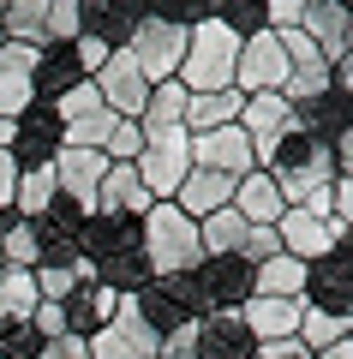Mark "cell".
I'll use <instances>...</instances> for the list:
<instances>
[{
	"instance_id": "6da1fadb",
	"label": "cell",
	"mask_w": 353,
	"mask_h": 359,
	"mask_svg": "<svg viewBox=\"0 0 353 359\" xmlns=\"http://www.w3.org/2000/svg\"><path fill=\"white\" fill-rule=\"evenodd\" d=\"M264 174L276 180V192H281V204H305L312 192H324V186H335V144H324V138H312V132H288V138L276 144V156L264 162Z\"/></svg>"
},
{
	"instance_id": "7a4b0ae2",
	"label": "cell",
	"mask_w": 353,
	"mask_h": 359,
	"mask_svg": "<svg viewBox=\"0 0 353 359\" xmlns=\"http://www.w3.org/2000/svg\"><path fill=\"white\" fill-rule=\"evenodd\" d=\"M234 60H240V36L222 18H204L186 36V60H180L174 84L186 96H210V90H234Z\"/></svg>"
},
{
	"instance_id": "3957f363",
	"label": "cell",
	"mask_w": 353,
	"mask_h": 359,
	"mask_svg": "<svg viewBox=\"0 0 353 359\" xmlns=\"http://www.w3.org/2000/svg\"><path fill=\"white\" fill-rule=\"evenodd\" d=\"M144 257H150L156 282H168V276H192V269L204 264L198 222H192L180 204H156L150 216H144Z\"/></svg>"
},
{
	"instance_id": "277c9868",
	"label": "cell",
	"mask_w": 353,
	"mask_h": 359,
	"mask_svg": "<svg viewBox=\"0 0 353 359\" xmlns=\"http://www.w3.org/2000/svg\"><path fill=\"white\" fill-rule=\"evenodd\" d=\"M186 36H192V30L162 25V18H150V6H144L138 30H132V42H126V54H132V66H138L150 84H174L180 60H186Z\"/></svg>"
},
{
	"instance_id": "5b68a950",
	"label": "cell",
	"mask_w": 353,
	"mask_h": 359,
	"mask_svg": "<svg viewBox=\"0 0 353 359\" xmlns=\"http://www.w3.org/2000/svg\"><path fill=\"white\" fill-rule=\"evenodd\" d=\"M138 180L150 186V198L156 204H174V192L186 186V174H192V132H162V138H144V150H138Z\"/></svg>"
},
{
	"instance_id": "8992f818",
	"label": "cell",
	"mask_w": 353,
	"mask_h": 359,
	"mask_svg": "<svg viewBox=\"0 0 353 359\" xmlns=\"http://www.w3.org/2000/svg\"><path fill=\"white\" fill-rule=\"evenodd\" d=\"M60 150H66V120L54 114V102H30L13 120V162L18 168H54Z\"/></svg>"
},
{
	"instance_id": "52a82bcc",
	"label": "cell",
	"mask_w": 353,
	"mask_h": 359,
	"mask_svg": "<svg viewBox=\"0 0 353 359\" xmlns=\"http://www.w3.org/2000/svg\"><path fill=\"white\" fill-rule=\"evenodd\" d=\"M305 306L353 323V252H347V245H335L329 257L305 264Z\"/></svg>"
},
{
	"instance_id": "ba28073f",
	"label": "cell",
	"mask_w": 353,
	"mask_h": 359,
	"mask_svg": "<svg viewBox=\"0 0 353 359\" xmlns=\"http://www.w3.org/2000/svg\"><path fill=\"white\" fill-rule=\"evenodd\" d=\"M288 84V54H281V36L264 30V36L240 42V60H234V90L240 96H281Z\"/></svg>"
},
{
	"instance_id": "9c48e42d",
	"label": "cell",
	"mask_w": 353,
	"mask_h": 359,
	"mask_svg": "<svg viewBox=\"0 0 353 359\" xmlns=\"http://www.w3.org/2000/svg\"><path fill=\"white\" fill-rule=\"evenodd\" d=\"M156 353H162L156 330L138 318L132 294H120V311H114V323L90 335V359H156Z\"/></svg>"
},
{
	"instance_id": "30bf717a",
	"label": "cell",
	"mask_w": 353,
	"mask_h": 359,
	"mask_svg": "<svg viewBox=\"0 0 353 359\" xmlns=\"http://www.w3.org/2000/svg\"><path fill=\"white\" fill-rule=\"evenodd\" d=\"M90 84H96V96H102V108H108L114 120H138L144 114V102H150V78L138 72V66H132V54L120 48V54H108V66H102L96 78H90Z\"/></svg>"
},
{
	"instance_id": "8fae6325",
	"label": "cell",
	"mask_w": 353,
	"mask_h": 359,
	"mask_svg": "<svg viewBox=\"0 0 353 359\" xmlns=\"http://www.w3.org/2000/svg\"><path fill=\"white\" fill-rule=\"evenodd\" d=\"M240 132H246V144H252L258 168H264L269 156H276V144L293 132V102H288V96H246Z\"/></svg>"
},
{
	"instance_id": "7c38bea8",
	"label": "cell",
	"mask_w": 353,
	"mask_h": 359,
	"mask_svg": "<svg viewBox=\"0 0 353 359\" xmlns=\"http://www.w3.org/2000/svg\"><path fill=\"white\" fill-rule=\"evenodd\" d=\"M144 18V0H78V36H96L108 54H120L132 42V30H138Z\"/></svg>"
},
{
	"instance_id": "4fadbf2b",
	"label": "cell",
	"mask_w": 353,
	"mask_h": 359,
	"mask_svg": "<svg viewBox=\"0 0 353 359\" xmlns=\"http://www.w3.org/2000/svg\"><path fill=\"white\" fill-rule=\"evenodd\" d=\"M192 168H210L222 180H246V174H258V156H252V144H246L240 126H222V132L192 138Z\"/></svg>"
},
{
	"instance_id": "5bb4252c",
	"label": "cell",
	"mask_w": 353,
	"mask_h": 359,
	"mask_svg": "<svg viewBox=\"0 0 353 359\" xmlns=\"http://www.w3.org/2000/svg\"><path fill=\"white\" fill-rule=\"evenodd\" d=\"M108 156L102 150H60L54 156V186H60V198H72L78 210H90L96 216V192H102V180H108Z\"/></svg>"
},
{
	"instance_id": "9a60e30c",
	"label": "cell",
	"mask_w": 353,
	"mask_h": 359,
	"mask_svg": "<svg viewBox=\"0 0 353 359\" xmlns=\"http://www.w3.org/2000/svg\"><path fill=\"white\" fill-rule=\"evenodd\" d=\"M72 245H78V257L96 269V264H108V257H120V252H138L144 245V222H132V216H90Z\"/></svg>"
},
{
	"instance_id": "2e32d148",
	"label": "cell",
	"mask_w": 353,
	"mask_h": 359,
	"mask_svg": "<svg viewBox=\"0 0 353 359\" xmlns=\"http://www.w3.org/2000/svg\"><path fill=\"white\" fill-rule=\"evenodd\" d=\"M198 282H204V294H210V311H240L246 299L258 294V269L246 264V257H204Z\"/></svg>"
},
{
	"instance_id": "e0dca14e",
	"label": "cell",
	"mask_w": 353,
	"mask_h": 359,
	"mask_svg": "<svg viewBox=\"0 0 353 359\" xmlns=\"http://www.w3.org/2000/svg\"><path fill=\"white\" fill-rule=\"evenodd\" d=\"M30 276H36V294L48 299V306H60L78 282H90V264L78 257L72 240H42V257H36V269H30Z\"/></svg>"
},
{
	"instance_id": "ac0fdd59",
	"label": "cell",
	"mask_w": 353,
	"mask_h": 359,
	"mask_svg": "<svg viewBox=\"0 0 353 359\" xmlns=\"http://www.w3.org/2000/svg\"><path fill=\"white\" fill-rule=\"evenodd\" d=\"M192 335H198V359H258V341L252 330H246L240 311H210V318L192 323Z\"/></svg>"
},
{
	"instance_id": "d6986e66",
	"label": "cell",
	"mask_w": 353,
	"mask_h": 359,
	"mask_svg": "<svg viewBox=\"0 0 353 359\" xmlns=\"http://www.w3.org/2000/svg\"><path fill=\"white\" fill-rule=\"evenodd\" d=\"M114 311H120V294H108L102 282H78L72 294L60 299V318H66V335H78V341H90L96 330H108Z\"/></svg>"
},
{
	"instance_id": "ffe728a7",
	"label": "cell",
	"mask_w": 353,
	"mask_h": 359,
	"mask_svg": "<svg viewBox=\"0 0 353 359\" xmlns=\"http://www.w3.org/2000/svg\"><path fill=\"white\" fill-rule=\"evenodd\" d=\"M30 102H36V48L6 42V48H0V114L18 120Z\"/></svg>"
},
{
	"instance_id": "44dd1931",
	"label": "cell",
	"mask_w": 353,
	"mask_h": 359,
	"mask_svg": "<svg viewBox=\"0 0 353 359\" xmlns=\"http://www.w3.org/2000/svg\"><path fill=\"white\" fill-rule=\"evenodd\" d=\"M156 210L150 186L138 180V168H108V180H102V192H96V216H132L144 222Z\"/></svg>"
},
{
	"instance_id": "7402d4cb",
	"label": "cell",
	"mask_w": 353,
	"mask_h": 359,
	"mask_svg": "<svg viewBox=\"0 0 353 359\" xmlns=\"http://www.w3.org/2000/svg\"><path fill=\"white\" fill-rule=\"evenodd\" d=\"M300 30L312 36V48L324 54L329 66L347 54V0H305V18Z\"/></svg>"
},
{
	"instance_id": "603a6c76",
	"label": "cell",
	"mask_w": 353,
	"mask_h": 359,
	"mask_svg": "<svg viewBox=\"0 0 353 359\" xmlns=\"http://www.w3.org/2000/svg\"><path fill=\"white\" fill-rule=\"evenodd\" d=\"M246 330H252V341H288V335H300V318H305V299H246L240 306Z\"/></svg>"
},
{
	"instance_id": "cb8c5ba5",
	"label": "cell",
	"mask_w": 353,
	"mask_h": 359,
	"mask_svg": "<svg viewBox=\"0 0 353 359\" xmlns=\"http://www.w3.org/2000/svg\"><path fill=\"white\" fill-rule=\"evenodd\" d=\"M78 84H84V66H78L72 42H42L36 48V102H60Z\"/></svg>"
},
{
	"instance_id": "d4e9b609",
	"label": "cell",
	"mask_w": 353,
	"mask_h": 359,
	"mask_svg": "<svg viewBox=\"0 0 353 359\" xmlns=\"http://www.w3.org/2000/svg\"><path fill=\"white\" fill-rule=\"evenodd\" d=\"M347 126H353V102L341 96V90H329V96H312V102L293 108V132H312V138H324V144H335Z\"/></svg>"
},
{
	"instance_id": "484cf974",
	"label": "cell",
	"mask_w": 353,
	"mask_h": 359,
	"mask_svg": "<svg viewBox=\"0 0 353 359\" xmlns=\"http://www.w3.org/2000/svg\"><path fill=\"white\" fill-rule=\"evenodd\" d=\"M234 186H240V180H222V174H210V168H192L186 186L174 192V204L186 210L192 222H204V216H215V210L234 204Z\"/></svg>"
},
{
	"instance_id": "4316f807",
	"label": "cell",
	"mask_w": 353,
	"mask_h": 359,
	"mask_svg": "<svg viewBox=\"0 0 353 359\" xmlns=\"http://www.w3.org/2000/svg\"><path fill=\"white\" fill-rule=\"evenodd\" d=\"M240 108H246V96H240V90H210V96H186V132H192V138H204V132L240 126Z\"/></svg>"
},
{
	"instance_id": "83f0119b",
	"label": "cell",
	"mask_w": 353,
	"mask_h": 359,
	"mask_svg": "<svg viewBox=\"0 0 353 359\" xmlns=\"http://www.w3.org/2000/svg\"><path fill=\"white\" fill-rule=\"evenodd\" d=\"M234 210H240L246 222H252V228H276L281 222V192H276V180L264 174V168H258V174H246L240 186H234Z\"/></svg>"
},
{
	"instance_id": "f1b7e54d",
	"label": "cell",
	"mask_w": 353,
	"mask_h": 359,
	"mask_svg": "<svg viewBox=\"0 0 353 359\" xmlns=\"http://www.w3.org/2000/svg\"><path fill=\"white\" fill-rule=\"evenodd\" d=\"M0 30L18 48H42L48 42V0H0Z\"/></svg>"
},
{
	"instance_id": "f546056e",
	"label": "cell",
	"mask_w": 353,
	"mask_h": 359,
	"mask_svg": "<svg viewBox=\"0 0 353 359\" xmlns=\"http://www.w3.org/2000/svg\"><path fill=\"white\" fill-rule=\"evenodd\" d=\"M138 132H144V138L186 132V90H180V84H156L150 102H144V114H138Z\"/></svg>"
},
{
	"instance_id": "4dcf8cb0",
	"label": "cell",
	"mask_w": 353,
	"mask_h": 359,
	"mask_svg": "<svg viewBox=\"0 0 353 359\" xmlns=\"http://www.w3.org/2000/svg\"><path fill=\"white\" fill-rule=\"evenodd\" d=\"M246 228H252V222H246L234 204L215 210V216H204V222H198V245H204V257H240Z\"/></svg>"
},
{
	"instance_id": "1f68e13d",
	"label": "cell",
	"mask_w": 353,
	"mask_h": 359,
	"mask_svg": "<svg viewBox=\"0 0 353 359\" xmlns=\"http://www.w3.org/2000/svg\"><path fill=\"white\" fill-rule=\"evenodd\" d=\"M252 299H305V264L288 252H276L269 264H258V294Z\"/></svg>"
},
{
	"instance_id": "d6a6232c",
	"label": "cell",
	"mask_w": 353,
	"mask_h": 359,
	"mask_svg": "<svg viewBox=\"0 0 353 359\" xmlns=\"http://www.w3.org/2000/svg\"><path fill=\"white\" fill-rule=\"evenodd\" d=\"M132 306H138V318L156 330V341H168V335H180V330L192 323L186 311H180L174 299H168V287H162V282H144L138 294H132Z\"/></svg>"
},
{
	"instance_id": "836d02e7",
	"label": "cell",
	"mask_w": 353,
	"mask_h": 359,
	"mask_svg": "<svg viewBox=\"0 0 353 359\" xmlns=\"http://www.w3.org/2000/svg\"><path fill=\"white\" fill-rule=\"evenodd\" d=\"M42 294H36V276L30 269H0V323H25L36 318Z\"/></svg>"
},
{
	"instance_id": "e575fe53",
	"label": "cell",
	"mask_w": 353,
	"mask_h": 359,
	"mask_svg": "<svg viewBox=\"0 0 353 359\" xmlns=\"http://www.w3.org/2000/svg\"><path fill=\"white\" fill-rule=\"evenodd\" d=\"M54 192H60V186H54V168H25V174H18V192H13V210L25 222H36L42 210L54 204Z\"/></svg>"
},
{
	"instance_id": "d590c367",
	"label": "cell",
	"mask_w": 353,
	"mask_h": 359,
	"mask_svg": "<svg viewBox=\"0 0 353 359\" xmlns=\"http://www.w3.org/2000/svg\"><path fill=\"white\" fill-rule=\"evenodd\" d=\"M0 257H6V269H36V257H42V233H36V222L18 216L13 228L0 233Z\"/></svg>"
},
{
	"instance_id": "8d00e7d4",
	"label": "cell",
	"mask_w": 353,
	"mask_h": 359,
	"mask_svg": "<svg viewBox=\"0 0 353 359\" xmlns=\"http://www.w3.org/2000/svg\"><path fill=\"white\" fill-rule=\"evenodd\" d=\"M347 330H353V323L329 318V311H312V306H305V318H300V341H305V353H324V347L347 341Z\"/></svg>"
},
{
	"instance_id": "74e56055",
	"label": "cell",
	"mask_w": 353,
	"mask_h": 359,
	"mask_svg": "<svg viewBox=\"0 0 353 359\" xmlns=\"http://www.w3.org/2000/svg\"><path fill=\"white\" fill-rule=\"evenodd\" d=\"M138 150H144L138 120H114V132H108V144H102V156H108L114 168H132V162H138Z\"/></svg>"
},
{
	"instance_id": "f35d334b",
	"label": "cell",
	"mask_w": 353,
	"mask_h": 359,
	"mask_svg": "<svg viewBox=\"0 0 353 359\" xmlns=\"http://www.w3.org/2000/svg\"><path fill=\"white\" fill-rule=\"evenodd\" d=\"M42 347H48V341H42V335H36V323H0V359H36L42 353Z\"/></svg>"
},
{
	"instance_id": "ab89813d",
	"label": "cell",
	"mask_w": 353,
	"mask_h": 359,
	"mask_svg": "<svg viewBox=\"0 0 353 359\" xmlns=\"http://www.w3.org/2000/svg\"><path fill=\"white\" fill-rule=\"evenodd\" d=\"M150 18H162L174 30H198L204 18H215V6H204V0H162V6H150Z\"/></svg>"
},
{
	"instance_id": "60d3db41",
	"label": "cell",
	"mask_w": 353,
	"mask_h": 359,
	"mask_svg": "<svg viewBox=\"0 0 353 359\" xmlns=\"http://www.w3.org/2000/svg\"><path fill=\"white\" fill-rule=\"evenodd\" d=\"M54 114H60L66 126H72V120H90V114H102V96H96V84H90V78H84V84H78V90H66L60 102H54Z\"/></svg>"
},
{
	"instance_id": "b9f144b4",
	"label": "cell",
	"mask_w": 353,
	"mask_h": 359,
	"mask_svg": "<svg viewBox=\"0 0 353 359\" xmlns=\"http://www.w3.org/2000/svg\"><path fill=\"white\" fill-rule=\"evenodd\" d=\"M78 0H48V42H78Z\"/></svg>"
},
{
	"instance_id": "7bdbcfd3",
	"label": "cell",
	"mask_w": 353,
	"mask_h": 359,
	"mask_svg": "<svg viewBox=\"0 0 353 359\" xmlns=\"http://www.w3.org/2000/svg\"><path fill=\"white\" fill-rule=\"evenodd\" d=\"M281 252V240H276V228H246V240H240V257H246V264H269V257H276Z\"/></svg>"
},
{
	"instance_id": "ee69618b",
	"label": "cell",
	"mask_w": 353,
	"mask_h": 359,
	"mask_svg": "<svg viewBox=\"0 0 353 359\" xmlns=\"http://www.w3.org/2000/svg\"><path fill=\"white\" fill-rule=\"evenodd\" d=\"M305 0H269V30H300Z\"/></svg>"
},
{
	"instance_id": "f6af8a7d",
	"label": "cell",
	"mask_w": 353,
	"mask_h": 359,
	"mask_svg": "<svg viewBox=\"0 0 353 359\" xmlns=\"http://www.w3.org/2000/svg\"><path fill=\"white\" fill-rule=\"evenodd\" d=\"M30 323H36V335H42V341H60V335H66V318H60V306H48V299L36 306V318H30Z\"/></svg>"
},
{
	"instance_id": "bcb514c9",
	"label": "cell",
	"mask_w": 353,
	"mask_h": 359,
	"mask_svg": "<svg viewBox=\"0 0 353 359\" xmlns=\"http://www.w3.org/2000/svg\"><path fill=\"white\" fill-rule=\"evenodd\" d=\"M18 174H25V168L13 162V150H0V210H13V192H18Z\"/></svg>"
},
{
	"instance_id": "7dc6e473",
	"label": "cell",
	"mask_w": 353,
	"mask_h": 359,
	"mask_svg": "<svg viewBox=\"0 0 353 359\" xmlns=\"http://www.w3.org/2000/svg\"><path fill=\"white\" fill-rule=\"evenodd\" d=\"M192 341H198V335H192V323H186L180 335H168V341H162V353H156V359H198V347H192Z\"/></svg>"
},
{
	"instance_id": "c3c4849f",
	"label": "cell",
	"mask_w": 353,
	"mask_h": 359,
	"mask_svg": "<svg viewBox=\"0 0 353 359\" xmlns=\"http://www.w3.org/2000/svg\"><path fill=\"white\" fill-rule=\"evenodd\" d=\"M335 174H341V180H353V126L335 138Z\"/></svg>"
},
{
	"instance_id": "681fc988",
	"label": "cell",
	"mask_w": 353,
	"mask_h": 359,
	"mask_svg": "<svg viewBox=\"0 0 353 359\" xmlns=\"http://www.w3.org/2000/svg\"><path fill=\"white\" fill-rule=\"evenodd\" d=\"M335 222L353 228V180H335Z\"/></svg>"
},
{
	"instance_id": "f907efd6",
	"label": "cell",
	"mask_w": 353,
	"mask_h": 359,
	"mask_svg": "<svg viewBox=\"0 0 353 359\" xmlns=\"http://www.w3.org/2000/svg\"><path fill=\"white\" fill-rule=\"evenodd\" d=\"M335 90L353 102V54H341V60H335Z\"/></svg>"
},
{
	"instance_id": "816d5d0a",
	"label": "cell",
	"mask_w": 353,
	"mask_h": 359,
	"mask_svg": "<svg viewBox=\"0 0 353 359\" xmlns=\"http://www.w3.org/2000/svg\"><path fill=\"white\" fill-rule=\"evenodd\" d=\"M54 347H60V359H90V341H78V335H60Z\"/></svg>"
},
{
	"instance_id": "f5cc1de1",
	"label": "cell",
	"mask_w": 353,
	"mask_h": 359,
	"mask_svg": "<svg viewBox=\"0 0 353 359\" xmlns=\"http://www.w3.org/2000/svg\"><path fill=\"white\" fill-rule=\"evenodd\" d=\"M312 359H353V335H347V341H335V347H324V353H312Z\"/></svg>"
},
{
	"instance_id": "db71d44e",
	"label": "cell",
	"mask_w": 353,
	"mask_h": 359,
	"mask_svg": "<svg viewBox=\"0 0 353 359\" xmlns=\"http://www.w3.org/2000/svg\"><path fill=\"white\" fill-rule=\"evenodd\" d=\"M347 54H353V0H347Z\"/></svg>"
},
{
	"instance_id": "11a10c76",
	"label": "cell",
	"mask_w": 353,
	"mask_h": 359,
	"mask_svg": "<svg viewBox=\"0 0 353 359\" xmlns=\"http://www.w3.org/2000/svg\"><path fill=\"white\" fill-rule=\"evenodd\" d=\"M36 359H60V347H54V341H48V347H42V353H36Z\"/></svg>"
},
{
	"instance_id": "9f6ffc18",
	"label": "cell",
	"mask_w": 353,
	"mask_h": 359,
	"mask_svg": "<svg viewBox=\"0 0 353 359\" xmlns=\"http://www.w3.org/2000/svg\"><path fill=\"white\" fill-rule=\"evenodd\" d=\"M0 48H6V30H0Z\"/></svg>"
},
{
	"instance_id": "6f0895ef",
	"label": "cell",
	"mask_w": 353,
	"mask_h": 359,
	"mask_svg": "<svg viewBox=\"0 0 353 359\" xmlns=\"http://www.w3.org/2000/svg\"><path fill=\"white\" fill-rule=\"evenodd\" d=\"M347 252H353V233H347Z\"/></svg>"
},
{
	"instance_id": "680465c9",
	"label": "cell",
	"mask_w": 353,
	"mask_h": 359,
	"mask_svg": "<svg viewBox=\"0 0 353 359\" xmlns=\"http://www.w3.org/2000/svg\"><path fill=\"white\" fill-rule=\"evenodd\" d=\"M0 269H6V257H0Z\"/></svg>"
},
{
	"instance_id": "91938a15",
	"label": "cell",
	"mask_w": 353,
	"mask_h": 359,
	"mask_svg": "<svg viewBox=\"0 0 353 359\" xmlns=\"http://www.w3.org/2000/svg\"><path fill=\"white\" fill-rule=\"evenodd\" d=\"M347 335H353V330H347Z\"/></svg>"
}]
</instances>
